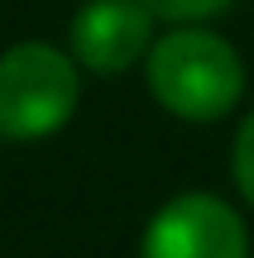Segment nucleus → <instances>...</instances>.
Here are the masks:
<instances>
[{
  "label": "nucleus",
  "mask_w": 254,
  "mask_h": 258,
  "mask_svg": "<svg viewBox=\"0 0 254 258\" xmlns=\"http://www.w3.org/2000/svg\"><path fill=\"white\" fill-rule=\"evenodd\" d=\"M139 258H249V225L226 196L182 191L149 215Z\"/></svg>",
  "instance_id": "nucleus-3"
},
{
  "label": "nucleus",
  "mask_w": 254,
  "mask_h": 258,
  "mask_svg": "<svg viewBox=\"0 0 254 258\" xmlns=\"http://www.w3.org/2000/svg\"><path fill=\"white\" fill-rule=\"evenodd\" d=\"M149 96L187 124H216L245 101V57L207 24H168L144 57Z\"/></svg>",
  "instance_id": "nucleus-1"
},
{
  "label": "nucleus",
  "mask_w": 254,
  "mask_h": 258,
  "mask_svg": "<svg viewBox=\"0 0 254 258\" xmlns=\"http://www.w3.org/2000/svg\"><path fill=\"white\" fill-rule=\"evenodd\" d=\"M82 67L72 53L29 38L0 53V139L34 144L58 134L77 115Z\"/></svg>",
  "instance_id": "nucleus-2"
},
{
  "label": "nucleus",
  "mask_w": 254,
  "mask_h": 258,
  "mask_svg": "<svg viewBox=\"0 0 254 258\" xmlns=\"http://www.w3.org/2000/svg\"><path fill=\"white\" fill-rule=\"evenodd\" d=\"M154 10L144 0H86L67 24V53L82 72L120 77L154 48Z\"/></svg>",
  "instance_id": "nucleus-4"
},
{
  "label": "nucleus",
  "mask_w": 254,
  "mask_h": 258,
  "mask_svg": "<svg viewBox=\"0 0 254 258\" xmlns=\"http://www.w3.org/2000/svg\"><path fill=\"white\" fill-rule=\"evenodd\" d=\"M230 177H235V191L245 196V206H254V110L235 129V144H230Z\"/></svg>",
  "instance_id": "nucleus-6"
},
{
  "label": "nucleus",
  "mask_w": 254,
  "mask_h": 258,
  "mask_svg": "<svg viewBox=\"0 0 254 258\" xmlns=\"http://www.w3.org/2000/svg\"><path fill=\"white\" fill-rule=\"evenodd\" d=\"M154 10V19L163 24H207V19L226 15L235 0H144Z\"/></svg>",
  "instance_id": "nucleus-5"
}]
</instances>
